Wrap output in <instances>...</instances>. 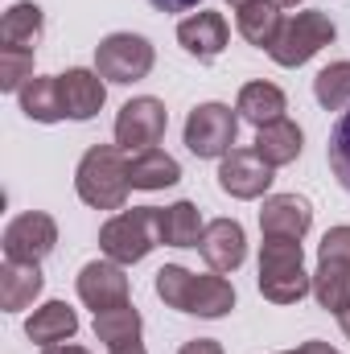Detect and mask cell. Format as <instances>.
I'll list each match as a JSON object with an SVG mask.
<instances>
[{
	"label": "cell",
	"instance_id": "cell-1",
	"mask_svg": "<svg viewBox=\"0 0 350 354\" xmlns=\"http://www.w3.org/2000/svg\"><path fill=\"white\" fill-rule=\"evenodd\" d=\"M157 297L194 317H227L235 309V288L223 276H194L181 264H165L157 272Z\"/></svg>",
	"mask_w": 350,
	"mask_h": 354
},
{
	"label": "cell",
	"instance_id": "cell-2",
	"mask_svg": "<svg viewBox=\"0 0 350 354\" xmlns=\"http://www.w3.org/2000/svg\"><path fill=\"white\" fill-rule=\"evenodd\" d=\"M313 288V276L305 272L301 239H268L260 243V292L272 305H297Z\"/></svg>",
	"mask_w": 350,
	"mask_h": 354
},
{
	"label": "cell",
	"instance_id": "cell-3",
	"mask_svg": "<svg viewBox=\"0 0 350 354\" xmlns=\"http://www.w3.org/2000/svg\"><path fill=\"white\" fill-rule=\"evenodd\" d=\"M75 189L95 210H120L124 198H128V189H132L124 149H116V145L87 149V157L79 161V174H75Z\"/></svg>",
	"mask_w": 350,
	"mask_h": 354
},
{
	"label": "cell",
	"instance_id": "cell-4",
	"mask_svg": "<svg viewBox=\"0 0 350 354\" xmlns=\"http://www.w3.org/2000/svg\"><path fill=\"white\" fill-rule=\"evenodd\" d=\"M157 206H132L124 214H116L111 223H103L99 231V248L107 260L116 264H140L157 243H161V223H157Z\"/></svg>",
	"mask_w": 350,
	"mask_h": 354
},
{
	"label": "cell",
	"instance_id": "cell-5",
	"mask_svg": "<svg viewBox=\"0 0 350 354\" xmlns=\"http://www.w3.org/2000/svg\"><path fill=\"white\" fill-rule=\"evenodd\" d=\"M313 297L330 313L350 309V227L326 231L317 248V272H313Z\"/></svg>",
	"mask_w": 350,
	"mask_h": 354
},
{
	"label": "cell",
	"instance_id": "cell-6",
	"mask_svg": "<svg viewBox=\"0 0 350 354\" xmlns=\"http://www.w3.org/2000/svg\"><path fill=\"white\" fill-rule=\"evenodd\" d=\"M334 37H338L334 21H330L326 12L309 8V12H297V17L284 21L276 46H272L268 54H272V62H280V66H301V62H309L317 50H326Z\"/></svg>",
	"mask_w": 350,
	"mask_h": 354
},
{
	"label": "cell",
	"instance_id": "cell-7",
	"mask_svg": "<svg viewBox=\"0 0 350 354\" xmlns=\"http://www.w3.org/2000/svg\"><path fill=\"white\" fill-rule=\"evenodd\" d=\"M239 132V115L227 103H198L185 120V149L202 161L210 157H227Z\"/></svg>",
	"mask_w": 350,
	"mask_h": 354
},
{
	"label": "cell",
	"instance_id": "cell-8",
	"mask_svg": "<svg viewBox=\"0 0 350 354\" xmlns=\"http://www.w3.org/2000/svg\"><path fill=\"white\" fill-rule=\"evenodd\" d=\"M157 54L140 33H111L95 46V71L107 83H136L153 71Z\"/></svg>",
	"mask_w": 350,
	"mask_h": 354
},
{
	"label": "cell",
	"instance_id": "cell-9",
	"mask_svg": "<svg viewBox=\"0 0 350 354\" xmlns=\"http://www.w3.org/2000/svg\"><path fill=\"white\" fill-rule=\"evenodd\" d=\"M165 103L161 99H128L116 115V145L124 153H145V149H157V140L165 136Z\"/></svg>",
	"mask_w": 350,
	"mask_h": 354
},
{
	"label": "cell",
	"instance_id": "cell-10",
	"mask_svg": "<svg viewBox=\"0 0 350 354\" xmlns=\"http://www.w3.org/2000/svg\"><path fill=\"white\" fill-rule=\"evenodd\" d=\"M58 243V223L42 210L17 214L4 227V260H21V264H42Z\"/></svg>",
	"mask_w": 350,
	"mask_h": 354
},
{
	"label": "cell",
	"instance_id": "cell-11",
	"mask_svg": "<svg viewBox=\"0 0 350 354\" xmlns=\"http://www.w3.org/2000/svg\"><path fill=\"white\" fill-rule=\"evenodd\" d=\"M79 297H83V305H91L95 313L132 305V301H128L124 264H116V260H91V264L79 272Z\"/></svg>",
	"mask_w": 350,
	"mask_h": 354
},
{
	"label": "cell",
	"instance_id": "cell-12",
	"mask_svg": "<svg viewBox=\"0 0 350 354\" xmlns=\"http://www.w3.org/2000/svg\"><path fill=\"white\" fill-rule=\"evenodd\" d=\"M219 185L231 198H260L272 185V165L256 149H231L223 157V165H219Z\"/></svg>",
	"mask_w": 350,
	"mask_h": 354
},
{
	"label": "cell",
	"instance_id": "cell-13",
	"mask_svg": "<svg viewBox=\"0 0 350 354\" xmlns=\"http://www.w3.org/2000/svg\"><path fill=\"white\" fill-rule=\"evenodd\" d=\"M309 227H313V210H309L305 198H297V194H272V198H264L260 231L268 239H305Z\"/></svg>",
	"mask_w": 350,
	"mask_h": 354
},
{
	"label": "cell",
	"instance_id": "cell-14",
	"mask_svg": "<svg viewBox=\"0 0 350 354\" xmlns=\"http://www.w3.org/2000/svg\"><path fill=\"white\" fill-rule=\"evenodd\" d=\"M202 260L214 268V272H235L248 256V239H243V227L235 218H214L206 223L202 231V243H198Z\"/></svg>",
	"mask_w": 350,
	"mask_h": 354
},
{
	"label": "cell",
	"instance_id": "cell-15",
	"mask_svg": "<svg viewBox=\"0 0 350 354\" xmlns=\"http://www.w3.org/2000/svg\"><path fill=\"white\" fill-rule=\"evenodd\" d=\"M177 41H181V50L185 54H194L198 62H210V58H219L223 50H227V21H223V12H194V17H185L181 25H177Z\"/></svg>",
	"mask_w": 350,
	"mask_h": 354
},
{
	"label": "cell",
	"instance_id": "cell-16",
	"mask_svg": "<svg viewBox=\"0 0 350 354\" xmlns=\"http://www.w3.org/2000/svg\"><path fill=\"white\" fill-rule=\"evenodd\" d=\"M58 91H62V103H66V115H71V120H91V115H99V107H103V99H107L103 75H99V71H83V66L58 75Z\"/></svg>",
	"mask_w": 350,
	"mask_h": 354
},
{
	"label": "cell",
	"instance_id": "cell-17",
	"mask_svg": "<svg viewBox=\"0 0 350 354\" xmlns=\"http://www.w3.org/2000/svg\"><path fill=\"white\" fill-rule=\"evenodd\" d=\"M75 330H79V317H75V309H71L66 301H46V305L25 322L29 342H42V346L66 342V338H75Z\"/></svg>",
	"mask_w": 350,
	"mask_h": 354
},
{
	"label": "cell",
	"instance_id": "cell-18",
	"mask_svg": "<svg viewBox=\"0 0 350 354\" xmlns=\"http://www.w3.org/2000/svg\"><path fill=\"white\" fill-rule=\"evenodd\" d=\"M235 12H239V33L252 46H260V50H272L276 46V37L284 29V17H280V4L276 0H248Z\"/></svg>",
	"mask_w": 350,
	"mask_h": 354
},
{
	"label": "cell",
	"instance_id": "cell-19",
	"mask_svg": "<svg viewBox=\"0 0 350 354\" xmlns=\"http://www.w3.org/2000/svg\"><path fill=\"white\" fill-rule=\"evenodd\" d=\"M301 145H305V136H301V128L293 120H276V124L256 128V153H260L272 169L297 161L301 157Z\"/></svg>",
	"mask_w": 350,
	"mask_h": 354
},
{
	"label": "cell",
	"instance_id": "cell-20",
	"mask_svg": "<svg viewBox=\"0 0 350 354\" xmlns=\"http://www.w3.org/2000/svg\"><path fill=\"white\" fill-rule=\"evenodd\" d=\"M37 292H42V268L21 264V260H4V268H0V309L17 313V309L33 305Z\"/></svg>",
	"mask_w": 350,
	"mask_h": 354
},
{
	"label": "cell",
	"instance_id": "cell-21",
	"mask_svg": "<svg viewBox=\"0 0 350 354\" xmlns=\"http://www.w3.org/2000/svg\"><path fill=\"white\" fill-rule=\"evenodd\" d=\"M128 181H132V189H165V185L181 181V165L161 149H145V153H132Z\"/></svg>",
	"mask_w": 350,
	"mask_h": 354
},
{
	"label": "cell",
	"instance_id": "cell-22",
	"mask_svg": "<svg viewBox=\"0 0 350 354\" xmlns=\"http://www.w3.org/2000/svg\"><path fill=\"white\" fill-rule=\"evenodd\" d=\"M21 95V111L37 124H58L66 120V103H62V91H58V75L54 79H29Z\"/></svg>",
	"mask_w": 350,
	"mask_h": 354
},
{
	"label": "cell",
	"instance_id": "cell-23",
	"mask_svg": "<svg viewBox=\"0 0 350 354\" xmlns=\"http://www.w3.org/2000/svg\"><path fill=\"white\" fill-rule=\"evenodd\" d=\"M157 223H161V243H169V248H198V243H202V231H206L194 202H174V206H165V210L157 214Z\"/></svg>",
	"mask_w": 350,
	"mask_h": 354
},
{
	"label": "cell",
	"instance_id": "cell-24",
	"mask_svg": "<svg viewBox=\"0 0 350 354\" xmlns=\"http://www.w3.org/2000/svg\"><path fill=\"white\" fill-rule=\"evenodd\" d=\"M248 124H276V120H284V91L272 87V83H248V87L239 91V107H235Z\"/></svg>",
	"mask_w": 350,
	"mask_h": 354
},
{
	"label": "cell",
	"instance_id": "cell-25",
	"mask_svg": "<svg viewBox=\"0 0 350 354\" xmlns=\"http://www.w3.org/2000/svg\"><path fill=\"white\" fill-rule=\"evenodd\" d=\"M46 29V17L37 4H12L4 17H0V46H21V50H33L37 37Z\"/></svg>",
	"mask_w": 350,
	"mask_h": 354
},
{
	"label": "cell",
	"instance_id": "cell-26",
	"mask_svg": "<svg viewBox=\"0 0 350 354\" xmlns=\"http://www.w3.org/2000/svg\"><path fill=\"white\" fill-rule=\"evenodd\" d=\"M95 338L107 342V351H116V346H124V342H140V313H136L132 305L95 313Z\"/></svg>",
	"mask_w": 350,
	"mask_h": 354
},
{
	"label": "cell",
	"instance_id": "cell-27",
	"mask_svg": "<svg viewBox=\"0 0 350 354\" xmlns=\"http://www.w3.org/2000/svg\"><path fill=\"white\" fill-rule=\"evenodd\" d=\"M313 95L326 111H338L350 103V62H330L326 71H317L313 79Z\"/></svg>",
	"mask_w": 350,
	"mask_h": 354
},
{
	"label": "cell",
	"instance_id": "cell-28",
	"mask_svg": "<svg viewBox=\"0 0 350 354\" xmlns=\"http://www.w3.org/2000/svg\"><path fill=\"white\" fill-rule=\"evenodd\" d=\"M33 79V50L0 46V91H21Z\"/></svg>",
	"mask_w": 350,
	"mask_h": 354
},
{
	"label": "cell",
	"instance_id": "cell-29",
	"mask_svg": "<svg viewBox=\"0 0 350 354\" xmlns=\"http://www.w3.org/2000/svg\"><path fill=\"white\" fill-rule=\"evenodd\" d=\"M330 169H334V177L342 181L350 189V111H342V120L334 124V132H330Z\"/></svg>",
	"mask_w": 350,
	"mask_h": 354
},
{
	"label": "cell",
	"instance_id": "cell-30",
	"mask_svg": "<svg viewBox=\"0 0 350 354\" xmlns=\"http://www.w3.org/2000/svg\"><path fill=\"white\" fill-rule=\"evenodd\" d=\"M177 354H223V346L214 338H194V342H185Z\"/></svg>",
	"mask_w": 350,
	"mask_h": 354
},
{
	"label": "cell",
	"instance_id": "cell-31",
	"mask_svg": "<svg viewBox=\"0 0 350 354\" xmlns=\"http://www.w3.org/2000/svg\"><path fill=\"white\" fill-rule=\"evenodd\" d=\"M157 12H185V8H194L198 0H149Z\"/></svg>",
	"mask_w": 350,
	"mask_h": 354
},
{
	"label": "cell",
	"instance_id": "cell-32",
	"mask_svg": "<svg viewBox=\"0 0 350 354\" xmlns=\"http://www.w3.org/2000/svg\"><path fill=\"white\" fill-rule=\"evenodd\" d=\"M293 354H338L334 346H326V342H305V346H297Z\"/></svg>",
	"mask_w": 350,
	"mask_h": 354
},
{
	"label": "cell",
	"instance_id": "cell-33",
	"mask_svg": "<svg viewBox=\"0 0 350 354\" xmlns=\"http://www.w3.org/2000/svg\"><path fill=\"white\" fill-rule=\"evenodd\" d=\"M42 354H91V351H83V346H71V342H54V346H46Z\"/></svg>",
	"mask_w": 350,
	"mask_h": 354
},
{
	"label": "cell",
	"instance_id": "cell-34",
	"mask_svg": "<svg viewBox=\"0 0 350 354\" xmlns=\"http://www.w3.org/2000/svg\"><path fill=\"white\" fill-rule=\"evenodd\" d=\"M111 354H145V346L140 342H124V346H116Z\"/></svg>",
	"mask_w": 350,
	"mask_h": 354
},
{
	"label": "cell",
	"instance_id": "cell-35",
	"mask_svg": "<svg viewBox=\"0 0 350 354\" xmlns=\"http://www.w3.org/2000/svg\"><path fill=\"white\" fill-rule=\"evenodd\" d=\"M338 322H342V330H347V338H350V309L347 313H338Z\"/></svg>",
	"mask_w": 350,
	"mask_h": 354
},
{
	"label": "cell",
	"instance_id": "cell-36",
	"mask_svg": "<svg viewBox=\"0 0 350 354\" xmlns=\"http://www.w3.org/2000/svg\"><path fill=\"white\" fill-rule=\"evenodd\" d=\"M276 4H280V8H284V4H301V0H276Z\"/></svg>",
	"mask_w": 350,
	"mask_h": 354
},
{
	"label": "cell",
	"instance_id": "cell-37",
	"mask_svg": "<svg viewBox=\"0 0 350 354\" xmlns=\"http://www.w3.org/2000/svg\"><path fill=\"white\" fill-rule=\"evenodd\" d=\"M227 4H235V8H239V4H248V0H227Z\"/></svg>",
	"mask_w": 350,
	"mask_h": 354
},
{
	"label": "cell",
	"instance_id": "cell-38",
	"mask_svg": "<svg viewBox=\"0 0 350 354\" xmlns=\"http://www.w3.org/2000/svg\"><path fill=\"white\" fill-rule=\"evenodd\" d=\"M284 354H293V351H284Z\"/></svg>",
	"mask_w": 350,
	"mask_h": 354
}]
</instances>
